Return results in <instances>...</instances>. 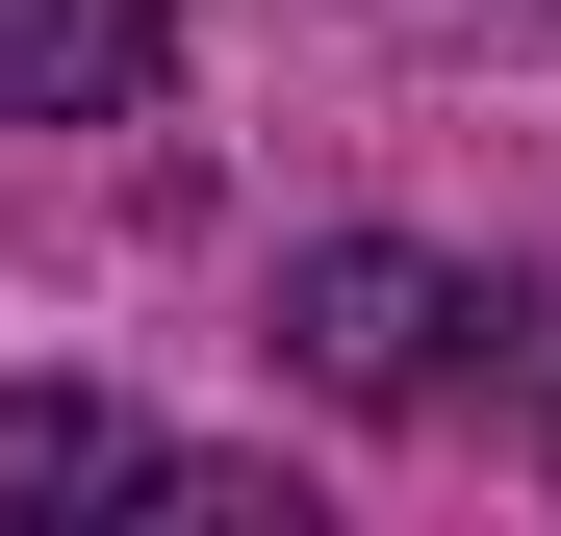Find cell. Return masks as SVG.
I'll return each instance as SVG.
<instances>
[{
  "instance_id": "cell-3",
  "label": "cell",
  "mask_w": 561,
  "mask_h": 536,
  "mask_svg": "<svg viewBox=\"0 0 561 536\" xmlns=\"http://www.w3.org/2000/svg\"><path fill=\"white\" fill-rule=\"evenodd\" d=\"M153 52H179V0H0V128H103V103H153Z\"/></svg>"
},
{
  "instance_id": "cell-2",
  "label": "cell",
  "mask_w": 561,
  "mask_h": 536,
  "mask_svg": "<svg viewBox=\"0 0 561 536\" xmlns=\"http://www.w3.org/2000/svg\"><path fill=\"white\" fill-rule=\"evenodd\" d=\"M26 511H179V536H255L280 486H255V460H179V434L77 409V384H26V409H0V536H26Z\"/></svg>"
},
{
  "instance_id": "cell-1",
  "label": "cell",
  "mask_w": 561,
  "mask_h": 536,
  "mask_svg": "<svg viewBox=\"0 0 561 536\" xmlns=\"http://www.w3.org/2000/svg\"><path fill=\"white\" fill-rule=\"evenodd\" d=\"M459 332H536L511 282H459V255H383V230H332L307 282H280V357H307L332 409H434L459 384Z\"/></svg>"
}]
</instances>
